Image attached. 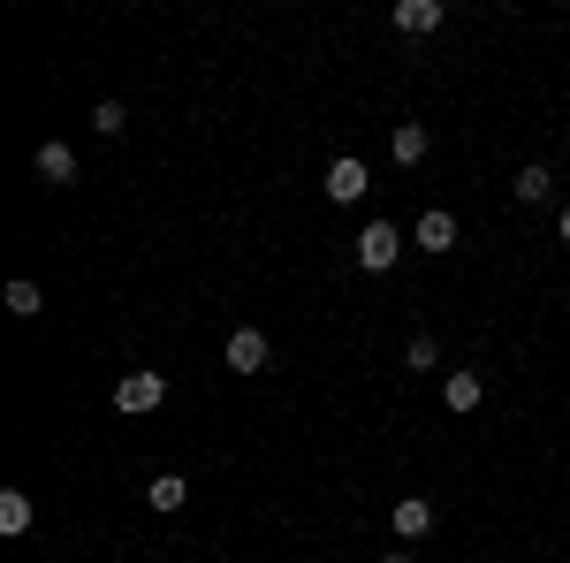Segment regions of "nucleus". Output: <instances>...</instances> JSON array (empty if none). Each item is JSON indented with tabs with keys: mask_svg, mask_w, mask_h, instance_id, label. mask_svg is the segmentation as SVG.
Instances as JSON below:
<instances>
[{
	"mask_svg": "<svg viewBox=\"0 0 570 563\" xmlns=\"http://www.w3.org/2000/svg\"><path fill=\"white\" fill-rule=\"evenodd\" d=\"M0 533H8V541H16V533H31V495H23V487H8V495H0Z\"/></svg>",
	"mask_w": 570,
	"mask_h": 563,
	"instance_id": "ddd939ff",
	"label": "nucleus"
},
{
	"mask_svg": "<svg viewBox=\"0 0 570 563\" xmlns=\"http://www.w3.org/2000/svg\"><path fill=\"white\" fill-rule=\"evenodd\" d=\"M548 191H556V175L540 168V161H525V168H518V183H510V198H518V206H540Z\"/></svg>",
	"mask_w": 570,
	"mask_h": 563,
	"instance_id": "f8f14e48",
	"label": "nucleus"
},
{
	"mask_svg": "<svg viewBox=\"0 0 570 563\" xmlns=\"http://www.w3.org/2000/svg\"><path fill=\"white\" fill-rule=\"evenodd\" d=\"M381 563H419V556H411V549H389V556H381Z\"/></svg>",
	"mask_w": 570,
	"mask_h": 563,
	"instance_id": "f3484780",
	"label": "nucleus"
},
{
	"mask_svg": "<svg viewBox=\"0 0 570 563\" xmlns=\"http://www.w3.org/2000/svg\"><path fill=\"white\" fill-rule=\"evenodd\" d=\"M266 358H274L266 328H228V373H266Z\"/></svg>",
	"mask_w": 570,
	"mask_h": 563,
	"instance_id": "39448f33",
	"label": "nucleus"
},
{
	"mask_svg": "<svg viewBox=\"0 0 570 563\" xmlns=\"http://www.w3.org/2000/svg\"><path fill=\"white\" fill-rule=\"evenodd\" d=\"M8 312H16V320H39V312H46L39 282H8Z\"/></svg>",
	"mask_w": 570,
	"mask_h": 563,
	"instance_id": "2eb2a0df",
	"label": "nucleus"
},
{
	"mask_svg": "<svg viewBox=\"0 0 570 563\" xmlns=\"http://www.w3.org/2000/svg\"><path fill=\"white\" fill-rule=\"evenodd\" d=\"M556 229H563V244H570V206H563V221H556Z\"/></svg>",
	"mask_w": 570,
	"mask_h": 563,
	"instance_id": "a211bd4d",
	"label": "nucleus"
},
{
	"mask_svg": "<svg viewBox=\"0 0 570 563\" xmlns=\"http://www.w3.org/2000/svg\"><path fill=\"white\" fill-rule=\"evenodd\" d=\"M91 130H99V137H122V130H130V107H122V99H99V107H91Z\"/></svg>",
	"mask_w": 570,
	"mask_h": 563,
	"instance_id": "4468645a",
	"label": "nucleus"
},
{
	"mask_svg": "<svg viewBox=\"0 0 570 563\" xmlns=\"http://www.w3.org/2000/svg\"><path fill=\"white\" fill-rule=\"evenodd\" d=\"M389 153L403 161V168H419V161L434 153V137H426V123H395V130H389Z\"/></svg>",
	"mask_w": 570,
	"mask_h": 563,
	"instance_id": "9d476101",
	"label": "nucleus"
},
{
	"mask_svg": "<svg viewBox=\"0 0 570 563\" xmlns=\"http://www.w3.org/2000/svg\"><path fill=\"white\" fill-rule=\"evenodd\" d=\"M389 525H395V541H403V549H419V541L434 533V503H426V495H403V503L389 511Z\"/></svg>",
	"mask_w": 570,
	"mask_h": 563,
	"instance_id": "0eeeda50",
	"label": "nucleus"
},
{
	"mask_svg": "<svg viewBox=\"0 0 570 563\" xmlns=\"http://www.w3.org/2000/svg\"><path fill=\"white\" fill-rule=\"evenodd\" d=\"M441 16H449L441 0H395V8H389V23L403 31V39H434V31H441Z\"/></svg>",
	"mask_w": 570,
	"mask_h": 563,
	"instance_id": "423d86ee",
	"label": "nucleus"
},
{
	"mask_svg": "<svg viewBox=\"0 0 570 563\" xmlns=\"http://www.w3.org/2000/svg\"><path fill=\"white\" fill-rule=\"evenodd\" d=\"M145 503H153L160 518H176L183 503H190V479H183V473H160V479H153V487H145Z\"/></svg>",
	"mask_w": 570,
	"mask_h": 563,
	"instance_id": "9b49d317",
	"label": "nucleus"
},
{
	"mask_svg": "<svg viewBox=\"0 0 570 563\" xmlns=\"http://www.w3.org/2000/svg\"><path fill=\"white\" fill-rule=\"evenodd\" d=\"M441 404H449V411H480V404H487V381L472 373V366H456V373L441 381Z\"/></svg>",
	"mask_w": 570,
	"mask_h": 563,
	"instance_id": "1a4fd4ad",
	"label": "nucleus"
},
{
	"mask_svg": "<svg viewBox=\"0 0 570 563\" xmlns=\"http://www.w3.org/2000/svg\"><path fill=\"white\" fill-rule=\"evenodd\" d=\"M403 366H411V373H434V366H441V343H434V336H411Z\"/></svg>",
	"mask_w": 570,
	"mask_h": 563,
	"instance_id": "dca6fc26",
	"label": "nucleus"
},
{
	"mask_svg": "<svg viewBox=\"0 0 570 563\" xmlns=\"http://www.w3.org/2000/svg\"><path fill=\"white\" fill-rule=\"evenodd\" d=\"M320 191H327L335 206H357V198L373 191V175H365V161H357V153H343V161H327V183H320Z\"/></svg>",
	"mask_w": 570,
	"mask_h": 563,
	"instance_id": "7ed1b4c3",
	"label": "nucleus"
},
{
	"mask_svg": "<svg viewBox=\"0 0 570 563\" xmlns=\"http://www.w3.org/2000/svg\"><path fill=\"white\" fill-rule=\"evenodd\" d=\"M403 244H411V236H403L395 221H365V229H357V266H365V274H389V266L403 260Z\"/></svg>",
	"mask_w": 570,
	"mask_h": 563,
	"instance_id": "f03ea898",
	"label": "nucleus"
},
{
	"mask_svg": "<svg viewBox=\"0 0 570 563\" xmlns=\"http://www.w3.org/2000/svg\"><path fill=\"white\" fill-rule=\"evenodd\" d=\"M411 252H426V260H441V252H456V214H419V229H411Z\"/></svg>",
	"mask_w": 570,
	"mask_h": 563,
	"instance_id": "6e6552de",
	"label": "nucleus"
},
{
	"mask_svg": "<svg viewBox=\"0 0 570 563\" xmlns=\"http://www.w3.org/2000/svg\"><path fill=\"white\" fill-rule=\"evenodd\" d=\"M31 168H39V183H46V191H69V183H77V145L46 137L39 153H31Z\"/></svg>",
	"mask_w": 570,
	"mask_h": 563,
	"instance_id": "20e7f679",
	"label": "nucleus"
},
{
	"mask_svg": "<svg viewBox=\"0 0 570 563\" xmlns=\"http://www.w3.org/2000/svg\"><path fill=\"white\" fill-rule=\"evenodd\" d=\"M160 404H168V373H153V366H137V373L115 381V411H122V419H145V411H160Z\"/></svg>",
	"mask_w": 570,
	"mask_h": 563,
	"instance_id": "f257e3e1",
	"label": "nucleus"
}]
</instances>
